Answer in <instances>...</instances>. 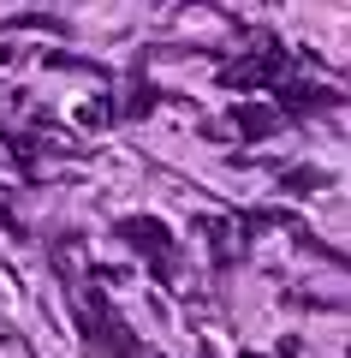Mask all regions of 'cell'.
<instances>
[{
    "mask_svg": "<svg viewBox=\"0 0 351 358\" xmlns=\"http://www.w3.org/2000/svg\"><path fill=\"white\" fill-rule=\"evenodd\" d=\"M280 185H286V192H322V185H334V173H327V167H286V173H280Z\"/></svg>",
    "mask_w": 351,
    "mask_h": 358,
    "instance_id": "3957f363",
    "label": "cell"
},
{
    "mask_svg": "<svg viewBox=\"0 0 351 358\" xmlns=\"http://www.w3.org/2000/svg\"><path fill=\"white\" fill-rule=\"evenodd\" d=\"M0 341H6V329H0Z\"/></svg>",
    "mask_w": 351,
    "mask_h": 358,
    "instance_id": "5b68a950",
    "label": "cell"
},
{
    "mask_svg": "<svg viewBox=\"0 0 351 358\" xmlns=\"http://www.w3.org/2000/svg\"><path fill=\"white\" fill-rule=\"evenodd\" d=\"M232 120H239V131H244V138H268V131L280 126V114H274V108H251V102H239V108H232Z\"/></svg>",
    "mask_w": 351,
    "mask_h": 358,
    "instance_id": "7a4b0ae2",
    "label": "cell"
},
{
    "mask_svg": "<svg viewBox=\"0 0 351 358\" xmlns=\"http://www.w3.org/2000/svg\"><path fill=\"white\" fill-rule=\"evenodd\" d=\"M113 233H119V239H131L143 257H161V263L173 257V233H167V221H155V215H126Z\"/></svg>",
    "mask_w": 351,
    "mask_h": 358,
    "instance_id": "6da1fadb",
    "label": "cell"
},
{
    "mask_svg": "<svg viewBox=\"0 0 351 358\" xmlns=\"http://www.w3.org/2000/svg\"><path fill=\"white\" fill-rule=\"evenodd\" d=\"M101 334H107V346H113V352H119V358H143V352H137V341H131V334L119 329V322H107V329H101Z\"/></svg>",
    "mask_w": 351,
    "mask_h": 358,
    "instance_id": "277c9868",
    "label": "cell"
}]
</instances>
